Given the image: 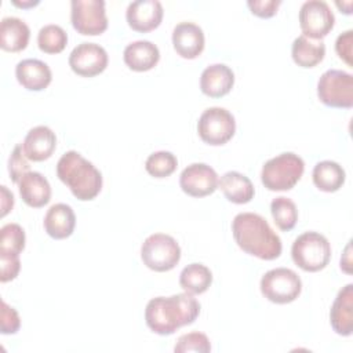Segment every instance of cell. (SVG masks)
I'll return each mask as SVG.
<instances>
[{
	"mask_svg": "<svg viewBox=\"0 0 353 353\" xmlns=\"http://www.w3.org/2000/svg\"><path fill=\"white\" fill-rule=\"evenodd\" d=\"M200 314L199 301L189 292L152 298L145 307L146 325L159 335H171L194 323Z\"/></svg>",
	"mask_w": 353,
	"mask_h": 353,
	"instance_id": "1",
	"label": "cell"
},
{
	"mask_svg": "<svg viewBox=\"0 0 353 353\" xmlns=\"http://www.w3.org/2000/svg\"><path fill=\"white\" fill-rule=\"evenodd\" d=\"M232 232L237 245L250 255L272 261L281 254L283 244L279 234L259 214H237L232 222Z\"/></svg>",
	"mask_w": 353,
	"mask_h": 353,
	"instance_id": "2",
	"label": "cell"
},
{
	"mask_svg": "<svg viewBox=\"0 0 353 353\" xmlns=\"http://www.w3.org/2000/svg\"><path fill=\"white\" fill-rule=\"evenodd\" d=\"M57 176L81 201L95 199L102 189L101 171L76 150H69L61 156L57 163Z\"/></svg>",
	"mask_w": 353,
	"mask_h": 353,
	"instance_id": "3",
	"label": "cell"
},
{
	"mask_svg": "<svg viewBox=\"0 0 353 353\" xmlns=\"http://www.w3.org/2000/svg\"><path fill=\"white\" fill-rule=\"evenodd\" d=\"M305 171L302 157L292 152H284L269 159L261 171V181L269 190H290L292 189Z\"/></svg>",
	"mask_w": 353,
	"mask_h": 353,
	"instance_id": "4",
	"label": "cell"
},
{
	"mask_svg": "<svg viewBox=\"0 0 353 353\" xmlns=\"http://www.w3.org/2000/svg\"><path fill=\"white\" fill-rule=\"evenodd\" d=\"M291 256L302 270L319 272L331 259V244L325 236L317 232H305L294 240Z\"/></svg>",
	"mask_w": 353,
	"mask_h": 353,
	"instance_id": "5",
	"label": "cell"
},
{
	"mask_svg": "<svg viewBox=\"0 0 353 353\" xmlns=\"http://www.w3.org/2000/svg\"><path fill=\"white\" fill-rule=\"evenodd\" d=\"M143 265L154 272H168L181 259V247L176 240L165 233H153L145 239L141 247Z\"/></svg>",
	"mask_w": 353,
	"mask_h": 353,
	"instance_id": "6",
	"label": "cell"
},
{
	"mask_svg": "<svg viewBox=\"0 0 353 353\" xmlns=\"http://www.w3.org/2000/svg\"><path fill=\"white\" fill-rule=\"evenodd\" d=\"M262 295L279 305L295 301L302 291V281L299 276L288 268H276L268 270L261 279Z\"/></svg>",
	"mask_w": 353,
	"mask_h": 353,
	"instance_id": "7",
	"label": "cell"
},
{
	"mask_svg": "<svg viewBox=\"0 0 353 353\" xmlns=\"http://www.w3.org/2000/svg\"><path fill=\"white\" fill-rule=\"evenodd\" d=\"M319 99L330 108L353 106V76L345 70L328 69L317 81Z\"/></svg>",
	"mask_w": 353,
	"mask_h": 353,
	"instance_id": "8",
	"label": "cell"
},
{
	"mask_svg": "<svg viewBox=\"0 0 353 353\" xmlns=\"http://www.w3.org/2000/svg\"><path fill=\"white\" fill-rule=\"evenodd\" d=\"M236 131V121L233 114L219 106L205 109L197 121V132L201 141L208 145L219 146L226 143Z\"/></svg>",
	"mask_w": 353,
	"mask_h": 353,
	"instance_id": "9",
	"label": "cell"
},
{
	"mask_svg": "<svg viewBox=\"0 0 353 353\" xmlns=\"http://www.w3.org/2000/svg\"><path fill=\"white\" fill-rule=\"evenodd\" d=\"M70 21L73 28L84 36H97L106 30L108 17L103 0H72Z\"/></svg>",
	"mask_w": 353,
	"mask_h": 353,
	"instance_id": "10",
	"label": "cell"
},
{
	"mask_svg": "<svg viewBox=\"0 0 353 353\" xmlns=\"http://www.w3.org/2000/svg\"><path fill=\"white\" fill-rule=\"evenodd\" d=\"M335 17L330 6L323 0H307L299 10V25L303 36L321 40L334 28Z\"/></svg>",
	"mask_w": 353,
	"mask_h": 353,
	"instance_id": "11",
	"label": "cell"
},
{
	"mask_svg": "<svg viewBox=\"0 0 353 353\" xmlns=\"http://www.w3.org/2000/svg\"><path fill=\"white\" fill-rule=\"evenodd\" d=\"M108 52L97 43H80L69 55L70 69L83 77H94L102 73L108 66Z\"/></svg>",
	"mask_w": 353,
	"mask_h": 353,
	"instance_id": "12",
	"label": "cell"
},
{
	"mask_svg": "<svg viewBox=\"0 0 353 353\" xmlns=\"http://www.w3.org/2000/svg\"><path fill=\"white\" fill-rule=\"evenodd\" d=\"M219 183V178L212 167L205 163H193L183 168L179 175L181 189L192 197L212 194Z\"/></svg>",
	"mask_w": 353,
	"mask_h": 353,
	"instance_id": "13",
	"label": "cell"
},
{
	"mask_svg": "<svg viewBox=\"0 0 353 353\" xmlns=\"http://www.w3.org/2000/svg\"><path fill=\"white\" fill-rule=\"evenodd\" d=\"M163 14V6L159 0H135L128 4L125 18L130 28L145 33L160 25Z\"/></svg>",
	"mask_w": 353,
	"mask_h": 353,
	"instance_id": "14",
	"label": "cell"
},
{
	"mask_svg": "<svg viewBox=\"0 0 353 353\" xmlns=\"http://www.w3.org/2000/svg\"><path fill=\"white\" fill-rule=\"evenodd\" d=\"M204 41L203 29L193 22H179L172 30L174 48L182 58H197L204 50Z\"/></svg>",
	"mask_w": 353,
	"mask_h": 353,
	"instance_id": "15",
	"label": "cell"
},
{
	"mask_svg": "<svg viewBox=\"0 0 353 353\" xmlns=\"http://www.w3.org/2000/svg\"><path fill=\"white\" fill-rule=\"evenodd\" d=\"M330 323L332 330L342 336H349L353 332V284L342 287L330 310Z\"/></svg>",
	"mask_w": 353,
	"mask_h": 353,
	"instance_id": "16",
	"label": "cell"
},
{
	"mask_svg": "<svg viewBox=\"0 0 353 353\" xmlns=\"http://www.w3.org/2000/svg\"><path fill=\"white\" fill-rule=\"evenodd\" d=\"M55 132L47 125H36L30 128L22 143L26 157L32 161H43L50 159L55 150Z\"/></svg>",
	"mask_w": 353,
	"mask_h": 353,
	"instance_id": "17",
	"label": "cell"
},
{
	"mask_svg": "<svg viewBox=\"0 0 353 353\" xmlns=\"http://www.w3.org/2000/svg\"><path fill=\"white\" fill-rule=\"evenodd\" d=\"M15 76L21 85L29 91H41L52 80V73L50 66L34 58L22 59L15 66Z\"/></svg>",
	"mask_w": 353,
	"mask_h": 353,
	"instance_id": "18",
	"label": "cell"
},
{
	"mask_svg": "<svg viewBox=\"0 0 353 353\" xmlns=\"http://www.w3.org/2000/svg\"><path fill=\"white\" fill-rule=\"evenodd\" d=\"M234 84V73L225 63L207 66L200 77L201 92L211 98H221L230 92Z\"/></svg>",
	"mask_w": 353,
	"mask_h": 353,
	"instance_id": "19",
	"label": "cell"
},
{
	"mask_svg": "<svg viewBox=\"0 0 353 353\" xmlns=\"http://www.w3.org/2000/svg\"><path fill=\"white\" fill-rule=\"evenodd\" d=\"M43 226L50 237L55 240L66 239L73 233L76 226L74 211L65 203H57L47 210Z\"/></svg>",
	"mask_w": 353,
	"mask_h": 353,
	"instance_id": "20",
	"label": "cell"
},
{
	"mask_svg": "<svg viewBox=\"0 0 353 353\" xmlns=\"http://www.w3.org/2000/svg\"><path fill=\"white\" fill-rule=\"evenodd\" d=\"M18 186L23 203L29 207H44L51 199V186L47 178L37 171L26 172L18 182Z\"/></svg>",
	"mask_w": 353,
	"mask_h": 353,
	"instance_id": "21",
	"label": "cell"
},
{
	"mask_svg": "<svg viewBox=\"0 0 353 353\" xmlns=\"http://www.w3.org/2000/svg\"><path fill=\"white\" fill-rule=\"evenodd\" d=\"M123 58L131 70L146 72L157 65L160 51L157 46L149 40H137L124 48Z\"/></svg>",
	"mask_w": 353,
	"mask_h": 353,
	"instance_id": "22",
	"label": "cell"
},
{
	"mask_svg": "<svg viewBox=\"0 0 353 353\" xmlns=\"http://www.w3.org/2000/svg\"><path fill=\"white\" fill-rule=\"evenodd\" d=\"M30 37V29L17 17H4L0 22V47L4 51L18 52L26 48Z\"/></svg>",
	"mask_w": 353,
	"mask_h": 353,
	"instance_id": "23",
	"label": "cell"
},
{
	"mask_svg": "<svg viewBox=\"0 0 353 353\" xmlns=\"http://www.w3.org/2000/svg\"><path fill=\"white\" fill-rule=\"evenodd\" d=\"M225 197L234 204H245L252 200L255 189L248 176L239 171H228L218 183Z\"/></svg>",
	"mask_w": 353,
	"mask_h": 353,
	"instance_id": "24",
	"label": "cell"
},
{
	"mask_svg": "<svg viewBox=\"0 0 353 353\" xmlns=\"http://www.w3.org/2000/svg\"><path fill=\"white\" fill-rule=\"evenodd\" d=\"M291 55L298 66L313 68L324 59L325 46L323 40H313L301 34L292 41Z\"/></svg>",
	"mask_w": 353,
	"mask_h": 353,
	"instance_id": "25",
	"label": "cell"
},
{
	"mask_svg": "<svg viewBox=\"0 0 353 353\" xmlns=\"http://www.w3.org/2000/svg\"><path fill=\"white\" fill-rule=\"evenodd\" d=\"M313 183L323 192H336L342 188L346 179L345 170L336 161L323 160L319 161L312 172Z\"/></svg>",
	"mask_w": 353,
	"mask_h": 353,
	"instance_id": "26",
	"label": "cell"
},
{
	"mask_svg": "<svg viewBox=\"0 0 353 353\" xmlns=\"http://www.w3.org/2000/svg\"><path fill=\"white\" fill-rule=\"evenodd\" d=\"M212 283V273L211 270L203 263H189L185 266L179 274V284L192 295L205 292Z\"/></svg>",
	"mask_w": 353,
	"mask_h": 353,
	"instance_id": "27",
	"label": "cell"
},
{
	"mask_svg": "<svg viewBox=\"0 0 353 353\" xmlns=\"http://www.w3.org/2000/svg\"><path fill=\"white\" fill-rule=\"evenodd\" d=\"M270 212L274 219V223L281 230H291L298 221V210L295 203L284 196H279L270 203Z\"/></svg>",
	"mask_w": 353,
	"mask_h": 353,
	"instance_id": "28",
	"label": "cell"
},
{
	"mask_svg": "<svg viewBox=\"0 0 353 353\" xmlns=\"http://www.w3.org/2000/svg\"><path fill=\"white\" fill-rule=\"evenodd\" d=\"M37 44L43 52L59 54L68 44V33L55 23L44 25L37 34Z\"/></svg>",
	"mask_w": 353,
	"mask_h": 353,
	"instance_id": "29",
	"label": "cell"
},
{
	"mask_svg": "<svg viewBox=\"0 0 353 353\" xmlns=\"http://www.w3.org/2000/svg\"><path fill=\"white\" fill-rule=\"evenodd\" d=\"M25 248V230L18 223H7L0 229V255H19Z\"/></svg>",
	"mask_w": 353,
	"mask_h": 353,
	"instance_id": "30",
	"label": "cell"
},
{
	"mask_svg": "<svg viewBox=\"0 0 353 353\" xmlns=\"http://www.w3.org/2000/svg\"><path fill=\"white\" fill-rule=\"evenodd\" d=\"M178 165V160L175 154L171 152L160 150L149 154L145 161V170L154 178H165L171 175Z\"/></svg>",
	"mask_w": 353,
	"mask_h": 353,
	"instance_id": "31",
	"label": "cell"
},
{
	"mask_svg": "<svg viewBox=\"0 0 353 353\" xmlns=\"http://www.w3.org/2000/svg\"><path fill=\"white\" fill-rule=\"evenodd\" d=\"M174 350L176 353H189V352H199V353H207L211 350L210 339L203 332H189L183 334L178 338Z\"/></svg>",
	"mask_w": 353,
	"mask_h": 353,
	"instance_id": "32",
	"label": "cell"
},
{
	"mask_svg": "<svg viewBox=\"0 0 353 353\" xmlns=\"http://www.w3.org/2000/svg\"><path fill=\"white\" fill-rule=\"evenodd\" d=\"M30 164L28 161V157L23 152L22 143L15 145V148L11 152V156L8 159V172H10V178L12 182L18 183L21 181V178L29 172Z\"/></svg>",
	"mask_w": 353,
	"mask_h": 353,
	"instance_id": "33",
	"label": "cell"
},
{
	"mask_svg": "<svg viewBox=\"0 0 353 353\" xmlns=\"http://www.w3.org/2000/svg\"><path fill=\"white\" fill-rule=\"evenodd\" d=\"M21 327V319L18 312L7 305V302L1 301V309H0V330L1 334H15Z\"/></svg>",
	"mask_w": 353,
	"mask_h": 353,
	"instance_id": "34",
	"label": "cell"
},
{
	"mask_svg": "<svg viewBox=\"0 0 353 353\" xmlns=\"http://www.w3.org/2000/svg\"><path fill=\"white\" fill-rule=\"evenodd\" d=\"M352 48H353V30H346L343 33H341L338 37H336V41H335V51L338 54V57L345 61L349 66L353 65L352 62Z\"/></svg>",
	"mask_w": 353,
	"mask_h": 353,
	"instance_id": "35",
	"label": "cell"
},
{
	"mask_svg": "<svg viewBox=\"0 0 353 353\" xmlns=\"http://www.w3.org/2000/svg\"><path fill=\"white\" fill-rule=\"evenodd\" d=\"M0 266H1L0 281L7 283L10 280H14L18 276L21 269L19 255H0Z\"/></svg>",
	"mask_w": 353,
	"mask_h": 353,
	"instance_id": "36",
	"label": "cell"
},
{
	"mask_svg": "<svg viewBox=\"0 0 353 353\" xmlns=\"http://www.w3.org/2000/svg\"><path fill=\"white\" fill-rule=\"evenodd\" d=\"M280 0H248L247 6L252 14L261 18H270L277 12Z\"/></svg>",
	"mask_w": 353,
	"mask_h": 353,
	"instance_id": "37",
	"label": "cell"
},
{
	"mask_svg": "<svg viewBox=\"0 0 353 353\" xmlns=\"http://www.w3.org/2000/svg\"><path fill=\"white\" fill-rule=\"evenodd\" d=\"M1 189V216H6L10 210H12L14 205V194L7 189V186H0Z\"/></svg>",
	"mask_w": 353,
	"mask_h": 353,
	"instance_id": "38",
	"label": "cell"
},
{
	"mask_svg": "<svg viewBox=\"0 0 353 353\" xmlns=\"http://www.w3.org/2000/svg\"><path fill=\"white\" fill-rule=\"evenodd\" d=\"M350 251H352V245H350V241H349L345 247V252L341 256V269L347 274L352 273V259H350L352 254H350Z\"/></svg>",
	"mask_w": 353,
	"mask_h": 353,
	"instance_id": "39",
	"label": "cell"
},
{
	"mask_svg": "<svg viewBox=\"0 0 353 353\" xmlns=\"http://www.w3.org/2000/svg\"><path fill=\"white\" fill-rule=\"evenodd\" d=\"M336 4V7H339L341 10L343 8V12L345 14H352V1H346V3H341V1H336L335 3Z\"/></svg>",
	"mask_w": 353,
	"mask_h": 353,
	"instance_id": "40",
	"label": "cell"
},
{
	"mask_svg": "<svg viewBox=\"0 0 353 353\" xmlns=\"http://www.w3.org/2000/svg\"><path fill=\"white\" fill-rule=\"evenodd\" d=\"M12 3L15 4V6H18V7H32V6H36V4H39V1H33V0H30V1H18V0H12Z\"/></svg>",
	"mask_w": 353,
	"mask_h": 353,
	"instance_id": "41",
	"label": "cell"
}]
</instances>
